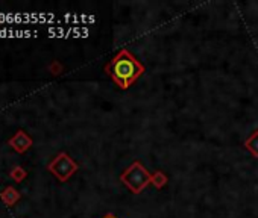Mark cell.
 <instances>
[{
    "instance_id": "obj_1",
    "label": "cell",
    "mask_w": 258,
    "mask_h": 218,
    "mask_svg": "<svg viewBox=\"0 0 258 218\" xmlns=\"http://www.w3.org/2000/svg\"><path fill=\"white\" fill-rule=\"evenodd\" d=\"M105 71L120 89H128L143 76L144 65L128 49H122L105 65Z\"/></svg>"
},
{
    "instance_id": "obj_2",
    "label": "cell",
    "mask_w": 258,
    "mask_h": 218,
    "mask_svg": "<svg viewBox=\"0 0 258 218\" xmlns=\"http://www.w3.org/2000/svg\"><path fill=\"white\" fill-rule=\"evenodd\" d=\"M152 174L143 165L140 161H134L131 165L120 174V180L123 182L134 194H140L149 184H150Z\"/></svg>"
},
{
    "instance_id": "obj_3",
    "label": "cell",
    "mask_w": 258,
    "mask_h": 218,
    "mask_svg": "<svg viewBox=\"0 0 258 218\" xmlns=\"http://www.w3.org/2000/svg\"><path fill=\"white\" fill-rule=\"evenodd\" d=\"M50 170L59 180L65 182L70 177L76 170H78V164L65 153H61L54 162L50 164Z\"/></svg>"
},
{
    "instance_id": "obj_4",
    "label": "cell",
    "mask_w": 258,
    "mask_h": 218,
    "mask_svg": "<svg viewBox=\"0 0 258 218\" xmlns=\"http://www.w3.org/2000/svg\"><path fill=\"white\" fill-rule=\"evenodd\" d=\"M245 149H246L254 158H258V131H254V132L245 139Z\"/></svg>"
},
{
    "instance_id": "obj_5",
    "label": "cell",
    "mask_w": 258,
    "mask_h": 218,
    "mask_svg": "<svg viewBox=\"0 0 258 218\" xmlns=\"http://www.w3.org/2000/svg\"><path fill=\"white\" fill-rule=\"evenodd\" d=\"M150 184H152L155 188H157V190L164 188V187H166V184H167V176H166V173H164V171H161V170H158V171L152 173Z\"/></svg>"
},
{
    "instance_id": "obj_6",
    "label": "cell",
    "mask_w": 258,
    "mask_h": 218,
    "mask_svg": "<svg viewBox=\"0 0 258 218\" xmlns=\"http://www.w3.org/2000/svg\"><path fill=\"white\" fill-rule=\"evenodd\" d=\"M102 218H117L115 215H113V214H107L105 217H102Z\"/></svg>"
}]
</instances>
